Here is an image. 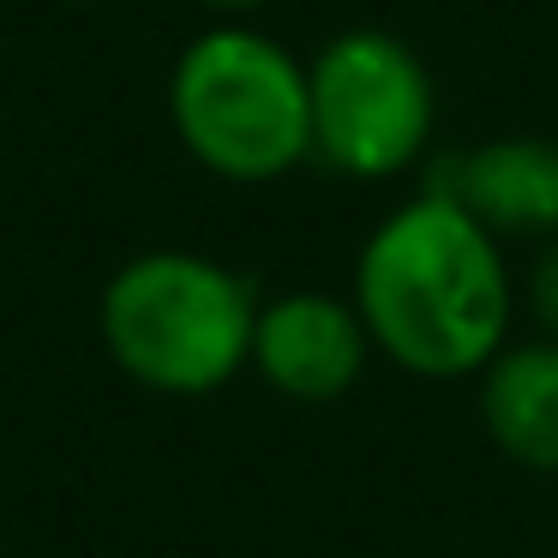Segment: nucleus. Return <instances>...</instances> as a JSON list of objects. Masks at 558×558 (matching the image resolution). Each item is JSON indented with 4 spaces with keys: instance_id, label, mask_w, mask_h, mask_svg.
<instances>
[{
    "instance_id": "obj_3",
    "label": "nucleus",
    "mask_w": 558,
    "mask_h": 558,
    "mask_svg": "<svg viewBox=\"0 0 558 558\" xmlns=\"http://www.w3.org/2000/svg\"><path fill=\"white\" fill-rule=\"evenodd\" d=\"M181 145L222 181H277L313 157V85L282 43L258 31H205L169 78Z\"/></svg>"
},
{
    "instance_id": "obj_4",
    "label": "nucleus",
    "mask_w": 558,
    "mask_h": 558,
    "mask_svg": "<svg viewBox=\"0 0 558 558\" xmlns=\"http://www.w3.org/2000/svg\"><path fill=\"white\" fill-rule=\"evenodd\" d=\"M313 150L354 181H390L433 138V78L390 31H342L306 66Z\"/></svg>"
},
{
    "instance_id": "obj_1",
    "label": "nucleus",
    "mask_w": 558,
    "mask_h": 558,
    "mask_svg": "<svg viewBox=\"0 0 558 558\" xmlns=\"http://www.w3.org/2000/svg\"><path fill=\"white\" fill-rule=\"evenodd\" d=\"M354 306L373 349L421 378L481 373L510 330V277L498 234L450 193L409 198L366 234Z\"/></svg>"
},
{
    "instance_id": "obj_8",
    "label": "nucleus",
    "mask_w": 558,
    "mask_h": 558,
    "mask_svg": "<svg viewBox=\"0 0 558 558\" xmlns=\"http://www.w3.org/2000/svg\"><path fill=\"white\" fill-rule=\"evenodd\" d=\"M529 306H534V325L546 337H558V234L541 246V258L529 270Z\"/></svg>"
},
{
    "instance_id": "obj_7",
    "label": "nucleus",
    "mask_w": 558,
    "mask_h": 558,
    "mask_svg": "<svg viewBox=\"0 0 558 558\" xmlns=\"http://www.w3.org/2000/svg\"><path fill=\"white\" fill-rule=\"evenodd\" d=\"M462 210L486 222L493 234H558V145L553 138H486L481 150L457 162Z\"/></svg>"
},
{
    "instance_id": "obj_5",
    "label": "nucleus",
    "mask_w": 558,
    "mask_h": 558,
    "mask_svg": "<svg viewBox=\"0 0 558 558\" xmlns=\"http://www.w3.org/2000/svg\"><path fill=\"white\" fill-rule=\"evenodd\" d=\"M366 318L361 306L330 301V294H282L258 306L253 325V366L270 390L294 402H337L366 373Z\"/></svg>"
},
{
    "instance_id": "obj_2",
    "label": "nucleus",
    "mask_w": 558,
    "mask_h": 558,
    "mask_svg": "<svg viewBox=\"0 0 558 558\" xmlns=\"http://www.w3.org/2000/svg\"><path fill=\"white\" fill-rule=\"evenodd\" d=\"M253 289L198 253H145L102 289V342L114 366L162 397L222 390L253 361Z\"/></svg>"
},
{
    "instance_id": "obj_9",
    "label": "nucleus",
    "mask_w": 558,
    "mask_h": 558,
    "mask_svg": "<svg viewBox=\"0 0 558 558\" xmlns=\"http://www.w3.org/2000/svg\"><path fill=\"white\" fill-rule=\"evenodd\" d=\"M205 7H217V13H253V7H265V0H205Z\"/></svg>"
},
{
    "instance_id": "obj_6",
    "label": "nucleus",
    "mask_w": 558,
    "mask_h": 558,
    "mask_svg": "<svg viewBox=\"0 0 558 558\" xmlns=\"http://www.w3.org/2000/svg\"><path fill=\"white\" fill-rule=\"evenodd\" d=\"M481 426L517 469L558 474V337L505 342L481 366Z\"/></svg>"
}]
</instances>
